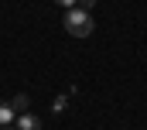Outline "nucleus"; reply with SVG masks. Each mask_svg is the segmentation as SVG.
Segmentation results:
<instances>
[{
  "instance_id": "2",
  "label": "nucleus",
  "mask_w": 147,
  "mask_h": 130,
  "mask_svg": "<svg viewBox=\"0 0 147 130\" xmlns=\"http://www.w3.org/2000/svg\"><path fill=\"white\" fill-rule=\"evenodd\" d=\"M14 130H41V120L31 116V113H21V116L14 120Z\"/></svg>"
},
{
  "instance_id": "8",
  "label": "nucleus",
  "mask_w": 147,
  "mask_h": 130,
  "mask_svg": "<svg viewBox=\"0 0 147 130\" xmlns=\"http://www.w3.org/2000/svg\"><path fill=\"white\" fill-rule=\"evenodd\" d=\"M3 130H7V127H3ZM10 130H14V127H10Z\"/></svg>"
},
{
  "instance_id": "3",
  "label": "nucleus",
  "mask_w": 147,
  "mask_h": 130,
  "mask_svg": "<svg viewBox=\"0 0 147 130\" xmlns=\"http://www.w3.org/2000/svg\"><path fill=\"white\" fill-rule=\"evenodd\" d=\"M14 120H17L14 106L10 103H0V127H14Z\"/></svg>"
},
{
  "instance_id": "7",
  "label": "nucleus",
  "mask_w": 147,
  "mask_h": 130,
  "mask_svg": "<svg viewBox=\"0 0 147 130\" xmlns=\"http://www.w3.org/2000/svg\"><path fill=\"white\" fill-rule=\"evenodd\" d=\"M92 3H96V0H79L75 7H82V10H92Z\"/></svg>"
},
{
  "instance_id": "4",
  "label": "nucleus",
  "mask_w": 147,
  "mask_h": 130,
  "mask_svg": "<svg viewBox=\"0 0 147 130\" xmlns=\"http://www.w3.org/2000/svg\"><path fill=\"white\" fill-rule=\"evenodd\" d=\"M28 103H31V99H28L24 93H21V96H14V103H10V106H14V113L21 116V113H28Z\"/></svg>"
},
{
  "instance_id": "1",
  "label": "nucleus",
  "mask_w": 147,
  "mask_h": 130,
  "mask_svg": "<svg viewBox=\"0 0 147 130\" xmlns=\"http://www.w3.org/2000/svg\"><path fill=\"white\" fill-rule=\"evenodd\" d=\"M92 14L89 10H82V7H72V10H65V31L72 34V38H89L92 34Z\"/></svg>"
},
{
  "instance_id": "5",
  "label": "nucleus",
  "mask_w": 147,
  "mask_h": 130,
  "mask_svg": "<svg viewBox=\"0 0 147 130\" xmlns=\"http://www.w3.org/2000/svg\"><path fill=\"white\" fill-rule=\"evenodd\" d=\"M65 103H69L65 96H55V103H51V110H55V113H62V110H65Z\"/></svg>"
},
{
  "instance_id": "6",
  "label": "nucleus",
  "mask_w": 147,
  "mask_h": 130,
  "mask_svg": "<svg viewBox=\"0 0 147 130\" xmlns=\"http://www.w3.org/2000/svg\"><path fill=\"white\" fill-rule=\"evenodd\" d=\"M55 3H58V7H65V10H72V7L79 3V0H55Z\"/></svg>"
}]
</instances>
